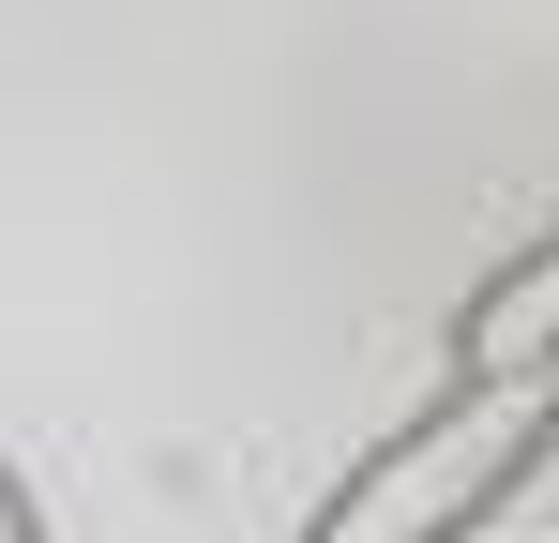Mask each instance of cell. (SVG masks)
Returning a JSON list of instances; mask_svg holds the SVG:
<instances>
[{
  "mask_svg": "<svg viewBox=\"0 0 559 543\" xmlns=\"http://www.w3.org/2000/svg\"><path fill=\"white\" fill-rule=\"evenodd\" d=\"M559 468V377H454L393 438L348 452V483L302 514V543H484Z\"/></svg>",
  "mask_w": 559,
  "mask_h": 543,
  "instance_id": "cell-1",
  "label": "cell"
},
{
  "mask_svg": "<svg viewBox=\"0 0 559 543\" xmlns=\"http://www.w3.org/2000/svg\"><path fill=\"white\" fill-rule=\"evenodd\" d=\"M0 543H46V514H31V483L0 468Z\"/></svg>",
  "mask_w": 559,
  "mask_h": 543,
  "instance_id": "cell-3",
  "label": "cell"
},
{
  "mask_svg": "<svg viewBox=\"0 0 559 543\" xmlns=\"http://www.w3.org/2000/svg\"><path fill=\"white\" fill-rule=\"evenodd\" d=\"M454 377H559V227L454 302Z\"/></svg>",
  "mask_w": 559,
  "mask_h": 543,
  "instance_id": "cell-2",
  "label": "cell"
}]
</instances>
